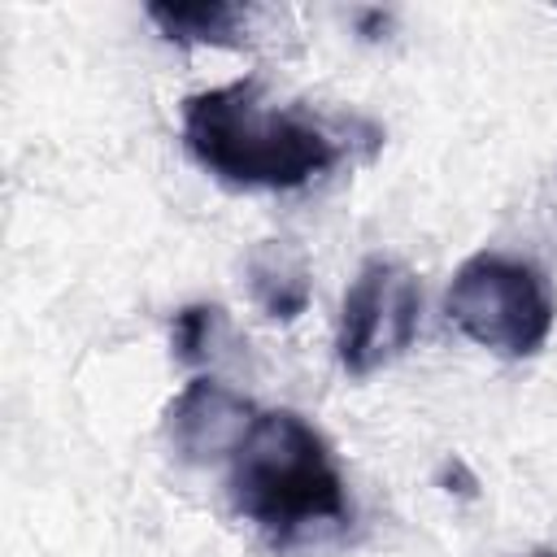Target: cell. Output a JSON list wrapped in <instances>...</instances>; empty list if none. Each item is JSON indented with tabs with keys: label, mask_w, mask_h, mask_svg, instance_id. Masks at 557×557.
<instances>
[{
	"label": "cell",
	"mask_w": 557,
	"mask_h": 557,
	"mask_svg": "<svg viewBox=\"0 0 557 557\" xmlns=\"http://www.w3.org/2000/svg\"><path fill=\"white\" fill-rule=\"evenodd\" d=\"M231 505L274 548L344 531L352 522L344 474L326 440L292 409L257 413L231 457Z\"/></svg>",
	"instance_id": "1"
},
{
	"label": "cell",
	"mask_w": 557,
	"mask_h": 557,
	"mask_svg": "<svg viewBox=\"0 0 557 557\" xmlns=\"http://www.w3.org/2000/svg\"><path fill=\"white\" fill-rule=\"evenodd\" d=\"M187 152L231 187H300L339 161V135L305 109H274L252 78L183 100Z\"/></svg>",
	"instance_id": "2"
},
{
	"label": "cell",
	"mask_w": 557,
	"mask_h": 557,
	"mask_svg": "<svg viewBox=\"0 0 557 557\" xmlns=\"http://www.w3.org/2000/svg\"><path fill=\"white\" fill-rule=\"evenodd\" d=\"M444 309L474 344L509 361L535 357L557 318L548 278L535 265L500 252H474L470 261H461L448 283Z\"/></svg>",
	"instance_id": "3"
},
{
	"label": "cell",
	"mask_w": 557,
	"mask_h": 557,
	"mask_svg": "<svg viewBox=\"0 0 557 557\" xmlns=\"http://www.w3.org/2000/svg\"><path fill=\"white\" fill-rule=\"evenodd\" d=\"M418 313H422V292L413 270L392 257H370L357 270L339 309V335H335L339 366L357 379L383 370L413 344Z\"/></svg>",
	"instance_id": "4"
},
{
	"label": "cell",
	"mask_w": 557,
	"mask_h": 557,
	"mask_svg": "<svg viewBox=\"0 0 557 557\" xmlns=\"http://www.w3.org/2000/svg\"><path fill=\"white\" fill-rule=\"evenodd\" d=\"M252 422H257L252 400H244L218 379H191L165 409V435L174 453L191 466L235 457Z\"/></svg>",
	"instance_id": "5"
},
{
	"label": "cell",
	"mask_w": 557,
	"mask_h": 557,
	"mask_svg": "<svg viewBox=\"0 0 557 557\" xmlns=\"http://www.w3.org/2000/svg\"><path fill=\"white\" fill-rule=\"evenodd\" d=\"M244 278L257 309L274 322H292L309 305V265L287 239H261L244 261Z\"/></svg>",
	"instance_id": "6"
},
{
	"label": "cell",
	"mask_w": 557,
	"mask_h": 557,
	"mask_svg": "<svg viewBox=\"0 0 557 557\" xmlns=\"http://www.w3.org/2000/svg\"><path fill=\"white\" fill-rule=\"evenodd\" d=\"M148 22L174 39V44H239V30L248 22L244 4L226 0H200V4H148Z\"/></svg>",
	"instance_id": "7"
},
{
	"label": "cell",
	"mask_w": 557,
	"mask_h": 557,
	"mask_svg": "<svg viewBox=\"0 0 557 557\" xmlns=\"http://www.w3.org/2000/svg\"><path fill=\"white\" fill-rule=\"evenodd\" d=\"M226 335V313L218 305H183L170 322V344L183 366H205L218 357V344Z\"/></svg>",
	"instance_id": "8"
},
{
	"label": "cell",
	"mask_w": 557,
	"mask_h": 557,
	"mask_svg": "<svg viewBox=\"0 0 557 557\" xmlns=\"http://www.w3.org/2000/svg\"><path fill=\"white\" fill-rule=\"evenodd\" d=\"M540 557H553V553H540Z\"/></svg>",
	"instance_id": "9"
}]
</instances>
